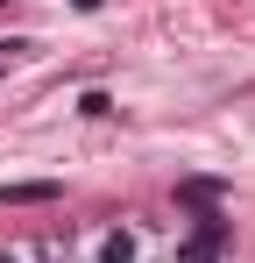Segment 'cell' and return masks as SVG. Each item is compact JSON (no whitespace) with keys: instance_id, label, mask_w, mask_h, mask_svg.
Returning a JSON list of instances; mask_svg holds the SVG:
<instances>
[{"instance_id":"2","label":"cell","mask_w":255,"mask_h":263,"mask_svg":"<svg viewBox=\"0 0 255 263\" xmlns=\"http://www.w3.org/2000/svg\"><path fill=\"white\" fill-rule=\"evenodd\" d=\"M99 263H135V235H121V228H114V235L99 242Z\"/></svg>"},{"instance_id":"3","label":"cell","mask_w":255,"mask_h":263,"mask_svg":"<svg viewBox=\"0 0 255 263\" xmlns=\"http://www.w3.org/2000/svg\"><path fill=\"white\" fill-rule=\"evenodd\" d=\"M71 7H85V14H92V7H99V0H71Z\"/></svg>"},{"instance_id":"1","label":"cell","mask_w":255,"mask_h":263,"mask_svg":"<svg viewBox=\"0 0 255 263\" xmlns=\"http://www.w3.org/2000/svg\"><path fill=\"white\" fill-rule=\"evenodd\" d=\"M42 199H57V185H50V178H29V185H0V206H42Z\"/></svg>"},{"instance_id":"4","label":"cell","mask_w":255,"mask_h":263,"mask_svg":"<svg viewBox=\"0 0 255 263\" xmlns=\"http://www.w3.org/2000/svg\"><path fill=\"white\" fill-rule=\"evenodd\" d=\"M0 263H14V256H0Z\"/></svg>"}]
</instances>
